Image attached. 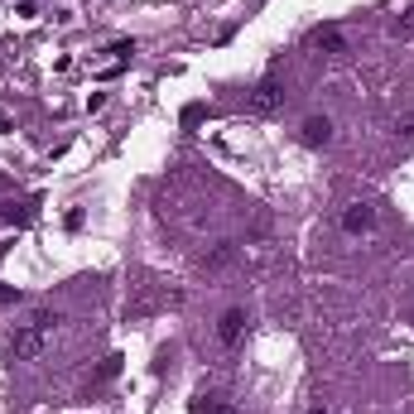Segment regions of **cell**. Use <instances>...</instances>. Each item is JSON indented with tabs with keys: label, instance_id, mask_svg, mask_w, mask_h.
Instances as JSON below:
<instances>
[{
	"label": "cell",
	"instance_id": "cell-8",
	"mask_svg": "<svg viewBox=\"0 0 414 414\" xmlns=\"http://www.w3.org/2000/svg\"><path fill=\"white\" fill-rule=\"evenodd\" d=\"M193 414H236L231 405H221V400H212V395H197L193 400Z\"/></svg>",
	"mask_w": 414,
	"mask_h": 414
},
{
	"label": "cell",
	"instance_id": "cell-12",
	"mask_svg": "<svg viewBox=\"0 0 414 414\" xmlns=\"http://www.w3.org/2000/svg\"><path fill=\"white\" fill-rule=\"evenodd\" d=\"M202 116H207V106H202V102H193V106H183V126H197Z\"/></svg>",
	"mask_w": 414,
	"mask_h": 414
},
{
	"label": "cell",
	"instance_id": "cell-7",
	"mask_svg": "<svg viewBox=\"0 0 414 414\" xmlns=\"http://www.w3.org/2000/svg\"><path fill=\"white\" fill-rule=\"evenodd\" d=\"M0 217L10 221V226H29V221L39 217V202H5V212Z\"/></svg>",
	"mask_w": 414,
	"mask_h": 414
},
{
	"label": "cell",
	"instance_id": "cell-15",
	"mask_svg": "<svg viewBox=\"0 0 414 414\" xmlns=\"http://www.w3.org/2000/svg\"><path fill=\"white\" fill-rule=\"evenodd\" d=\"M15 299H20V289L15 284H0V304H15Z\"/></svg>",
	"mask_w": 414,
	"mask_h": 414
},
{
	"label": "cell",
	"instance_id": "cell-16",
	"mask_svg": "<svg viewBox=\"0 0 414 414\" xmlns=\"http://www.w3.org/2000/svg\"><path fill=\"white\" fill-rule=\"evenodd\" d=\"M395 130H400V135H414V116H400V121H395Z\"/></svg>",
	"mask_w": 414,
	"mask_h": 414
},
{
	"label": "cell",
	"instance_id": "cell-6",
	"mask_svg": "<svg viewBox=\"0 0 414 414\" xmlns=\"http://www.w3.org/2000/svg\"><path fill=\"white\" fill-rule=\"evenodd\" d=\"M299 135H304V145H313V150H318V145H328V140H332V121H328V116H308Z\"/></svg>",
	"mask_w": 414,
	"mask_h": 414
},
{
	"label": "cell",
	"instance_id": "cell-17",
	"mask_svg": "<svg viewBox=\"0 0 414 414\" xmlns=\"http://www.w3.org/2000/svg\"><path fill=\"white\" fill-rule=\"evenodd\" d=\"M308 414H328V410H323V405H313V410H308Z\"/></svg>",
	"mask_w": 414,
	"mask_h": 414
},
{
	"label": "cell",
	"instance_id": "cell-1",
	"mask_svg": "<svg viewBox=\"0 0 414 414\" xmlns=\"http://www.w3.org/2000/svg\"><path fill=\"white\" fill-rule=\"evenodd\" d=\"M39 352H44V328L25 323V328L10 332V357H15V361H34Z\"/></svg>",
	"mask_w": 414,
	"mask_h": 414
},
{
	"label": "cell",
	"instance_id": "cell-13",
	"mask_svg": "<svg viewBox=\"0 0 414 414\" xmlns=\"http://www.w3.org/2000/svg\"><path fill=\"white\" fill-rule=\"evenodd\" d=\"M29 323H34V328H44V332H49V328H54V323H58V313H49V308H39V313H34Z\"/></svg>",
	"mask_w": 414,
	"mask_h": 414
},
{
	"label": "cell",
	"instance_id": "cell-11",
	"mask_svg": "<svg viewBox=\"0 0 414 414\" xmlns=\"http://www.w3.org/2000/svg\"><path fill=\"white\" fill-rule=\"evenodd\" d=\"M395 34H400V39H414V5L405 10V15H400V25H395Z\"/></svg>",
	"mask_w": 414,
	"mask_h": 414
},
{
	"label": "cell",
	"instance_id": "cell-10",
	"mask_svg": "<svg viewBox=\"0 0 414 414\" xmlns=\"http://www.w3.org/2000/svg\"><path fill=\"white\" fill-rule=\"evenodd\" d=\"M121 361L126 357H106L102 361V371H97V381H116V376H121Z\"/></svg>",
	"mask_w": 414,
	"mask_h": 414
},
{
	"label": "cell",
	"instance_id": "cell-9",
	"mask_svg": "<svg viewBox=\"0 0 414 414\" xmlns=\"http://www.w3.org/2000/svg\"><path fill=\"white\" fill-rule=\"evenodd\" d=\"M231 255H236V246H231V241H221V246L212 250V255H207V260H202V265H207V270H221V265H226V260H231Z\"/></svg>",
	"mask_w": 414,
	"mask_h": 414
},
{
	"label": "cell",
	"instance_id": "cell-5",
	"mask_svg": "<svg viewBox=\"0 0 414 414\" xmlns=\"http://www.w3.org/2000/svg\"><path fill=\"white\" fill-rule=\"evenodd\" d=\"M279 102H284V92H279L275 78H265V83L255 87V97H250V106L260 111V116H270V111H279Z\"/></svg>",
	"mask_w": 414,
	"mask_h": 414
},
{
	"label": "cell",
	"instance_id": "cell-4",
	"mask_svg": "<svg viewBox=\"0 0 414 414\" xmlns=\"http://www.w3.org/2000/svg\"><path fill=\"white\" fill-rule=\"evenodd\" d=\"M376 226V207H366V202H352L347 212H342V231L347 236H366Z\"/></svg>",
	"mask_w": 414,
	"mask_h": 414
},
{
	"label": "cell",
	"instance_id": "cell-3",
	"mask_svg": "<svg viewBox=\"0 0 414 414\" xmlns=\"http://www.w3.org/2000/svg\"><path fill=\"white\" fill-rule=\"evenodd\" d=\"M308 44H313V49H323V54H332V58L347 54V34H342L337 25H318L313 34H308Z\"/></svg>",
	"mask_w": 414,
	"mask_h": 414
},
{
	"label": "cell",
	"instance_id": "cell-14",
	"mask_svg": "<svg viewBox=\"0 0 414 414\" xmlns=\"http://www.w3.org/2000/svg\"><path fill=\"white\" fill-rule=\"evenodd\" d=\"M83 207H73V212H68V217H63V226H68V231H83Z\"/></svg>",
	"mask_w": 414,
	"mask_h": 414
},
{
	"label": "cell",
	"instance_id": "cell-2",
	"mask_svg": "<svg viewBox=\"0 0 414 414\" xmlns=\"http://www.w3.org/2000/svg\"><path fill=\"white\" fill-rule=\"evenodd\" d=\"M246 323H250L246 308H226V313H221V323H217V342H221V347H236V342H241V332H246Z\"/></svg>",
	"mask_w": 414,
	"mask_h": 414
}]
</instances>
